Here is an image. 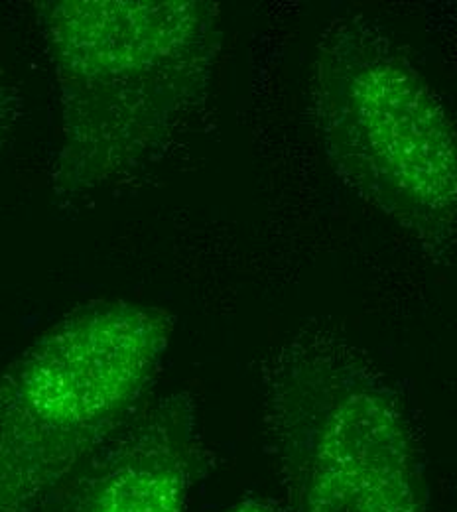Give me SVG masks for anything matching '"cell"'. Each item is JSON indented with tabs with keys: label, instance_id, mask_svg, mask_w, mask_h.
Listing matches in <instances>:
<instances>
[{
	"label": "cell",
	"instance_id": "obj_1",
	"mask_svg": "<svg viewBox=\"0 0 457 512\" xmlns=\"http://www.w3.org/2000/svg\"><path fill=\"white\" fill-rule=\"evenodd\" d=\"M217 16L197 0L44 6L62 101L64 188H97L160 148L209 85Z\"/></svg>",
	"mask_w": 457,
	"mask_h": 512
},
{
	"label": "cell",
	"instance_id": "obj_2",
	"mask_svg": "<svg viewBox=\"0 0 457 512\" xmlns=\"http://www.w3.org/2000/svg\"><path fill=\"white\" fill-rule=\"evenodd\" d=\"M312 107L339 180L426 255L457 245V128L391 36L361 14L327 24Z\"/></svg>",
	"mask_w": 457,
	"mask_h": 512
},
{
	"label": "cell",
	"instance_id": "obj_3",
	"mask_svg": "<svg viewBox=\"0 0 457 512\" xmlns=\"http://www.w3.org/2000/svg\"><path fill=\"white\" fill-rule=\"evenodd\" d=\"M174 331L152 306L95 302L42 333L0 379V512L50 495L146 398Z\"/></svg>",
	"mask_w": 457,
	"mask_h": 512
},
{
	"label": "cell",
	"instance_id": "obj_4",
	"mask_svg": "<svg viewBox=\"0 0 457 512\" xmlns=\"http://www.w3.org/2000/svg\"><path fill=\"white\" fill-rule=\"evenodd\" d=\"M266 384V432L292 512H428L408 414L361 353L300 333Z\"/></svg>",
	"mask_w": 457,
	"mask_h": 512
},
{
	"label": "cell",
	"instance_id": "obj_5",
	"mask_svg": "<svg viewBox=\"0 0 457 512\" xmlns=\"http://www.w3.org/2000/svg\"><path fill=\"white\" fill-rule=\"evenodd\" d=\"M201 473L192 396L144 398L75 465L42 512H190Z\"/></svg>",
	"mask_w": 457,
	"mask_h": 512
},
{
	"label": "cell",
	"instance_id": "obj_6",
	"mask_svg": "<svg viewBox=\"0 0 457 512\" xmlns=\"http://www.w3.org/2000/svg\"><path fill=\"white\" fill-rule=\"evenodd\" d=\"M14 107H16V103H14L10 85L0 69V150L4 148V144L12 132V127H14V117H16Z\"/></svg>",
	"mask_w": 457,
	"mask_h": 512
},
{
	"label": "cell",
	"instance_id": "obj_7",
	"mask_svg": "<svg viewBox=\"0 0 457 512\" xmlns=\"http://www.w3.org/2000/svg\"><path fill=\"white\" fill-rule=\"evenodd\" d=\"M227 512H282L274 503L261 501V499H245L239 505H235L233 509Z\"/></svg>",
	"mask_w": 457,
	"mask_h": 512
}]
</instances>
